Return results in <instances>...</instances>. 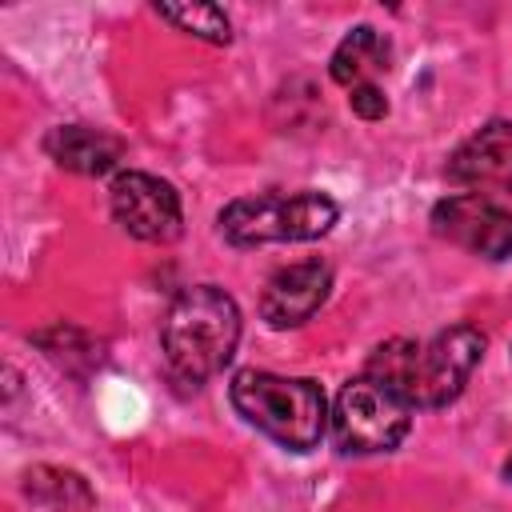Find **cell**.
<instances>
[{
    "label": "cell",
    "instance_id": "cell-14",
    "mask_svg": "<svg viewBox=\"0 0 512 512\" xmlns=\"http://www.w3.org/2000/svg\"><path fill=\"white\" fill-rule=\"evenodd\" d=\"M348 108H352L360 120H384V116H388V100H384V92L376 88V80L348 88Z\"/></svg>",
    "mask_w": 512,
    "mask_h": 512
},
{
    "label": "cell",
    "instance_id": "cell-13",
    "mask_svg": "<svg viewBox=\"0 0 512 512\" xmlns=\"http://www.w3.org/2000/svg\"><path fill=\"white\" fill-rule=\"evenodd\" d=\"M156 16L168 20L176 32H188L208 44H228L232 40V20L220 4H156Z\"/></svg>",
    "mask_w": 512,
    "mask_h": 512
},
{
    "label": "cell",
    "instance_id": "cell-7",
    "mask_svg": "<svg viewBox=\"0 0 512 512\" xmlns=\"http://www.w3.org/2000/svg\"><path fill=\"white\" fill-rule=\"evenodd\" d=\"M432 232L472 256H484V260L512 256V212L476 192L444 196L432 208Z\"/></svg>",
    "mask_w": 512,
    "mask_h": 512
},
{
    "label": "cell",
    "instance_id": "cell-5",
    "mask_svg": "<svg viewBox=\"0 0 512 512\" xmlns=\"http://www.w3.org/2000/svg\"><path fill=\"white\" fill-rule=\"evenodd\" d=\"M412 428V408L380 380L356 376L336 392L332 404V440L348 456L392 452Z\"/></svg>",
    "mask_w": 512,
    "mask_h": 512
},
{
    "label": "cell",
    "instance_id": "cell-15",
    "mask_svg": "<svg viewBox=\"0 0 512 512\" xmlns=\"http://www.w3.org/2000/svg\"><path fill=\"white\" fill-rule=\"evenodd\" d=\"M504 476H508V480H512V460H508V464H504Z\"/></svg>",
    "mask_w": 512,
    "mask_h": 512
},
{
    "label": "cell",
    "instance_id": "cell-3",
    "mask_svg": "<svg viewBox=\"0 0 512 512\" xmlns=\"http://www.w3.org/2000/svg\"><path fill=\"white\" fill-rule=\"evenodd\" d=\"M232 408L276 440L288 452H312L328 428V400L324 388L308 376H276L260 368H244L228 384Z\"/></svg>",
    "mask_w": 512,
    "mask_h": 512
},
{
    "label": "cell",
    "instance_id": "cell-8",
    "mask_svg": "<svg viewBox=\"0 0 512 512\" xmlns=\"http://www.w3.org/2000/svg\"><path fill=\"white\" fill-rule=\"evenodd\" d=\"M444 176L476 196L504 192L512 196V120H488L472 132L444 164Z\"/></svg>",
    "mask_w": 512,
    "mask_h": 512
},
{
    "label": "cell",
    "instance_id": "cell-1",
    "mask_svg": "<svg viewBox=\"0 0 512 512\" xmlns=\"http://www.w3.org/2000/svg\"><path fill=\"white\" fill-rule=\"evenodd\" d=\"M484 348L488 336L476 324H452L428 344L396 336L372 348L364 376L388 384L408 408H444L464 392Z\"/></svg>",
    "mask_w": 512,
    "mask_h": 512
},
{
    "label": "cell",
    "instance_id": "cell-11",
    "mask_svg": "<svg viewBox=\"0 0 512 512\" xmlns=\"http://www.w3.org/2000/svg\"><path fill=\"white\" fill-rule=\"evenodd\" d=\"M388 68V40L372 28V24H360V28H352L340 44H336V52H332V60H328V76L340 84V88H356V84H368L376 72H384Z\"/></svg>",
    "mask_w": 512,
    "mask_h": 512
},
{
    "label": "cell",
    "instance_id": "cell-12",
    "mask_svg": "<svg viewBox=\"0 0 512 512\" xmlns=\"http://www.w3.org/2000/svg\"><path fill=\"white\" fill-rule=\"evenodd\" d=\"M24 492L52 508V512H88L96 504L88 480L80 472H68V468H52V464H36L24 472Z\"/></svg>",
    "mask_w": 512,
    "mask_h": 512
},
{
    "label": "cell",
    "instance_id": "cell-9",
    "mask_svg": "<svg viewBox=\"0 0 512 512\" xmlns=\"http://www.w3.org/2000/svg\"><path fill=\"white\" fill-rule=\"evenodd\" d=\"M332 292V268L324 260H296L268 276L260 292V320L268 328H300Z\"/></svg>",
    "mask_w": 512,
    "mask_h": 512
},
{
    "label": "cell",
    "instance_id": "cell-4",
    "mask_svg": "<svg viewBox=\"0 0 512 512\" xmlns=\"http://www.w3.org/2000/svg\"><path fill=\"white\" fill-rule=\"evenodd\" d=\"M340 220V204L328 192L300 188V192H256L240 196L220 208L216 224L232 248L256 244H304L332 232Z\"/></svg>",
    "mask_w": 512,
    "mask_h": 512
},
{
    "label": "cell",
    "instance_id": "cell-6",
    "mask_svg": "<svg viewBox=\"0 0 512 512\" xmlns=\"http://www.w3.org/2000/svg\"><path fill=\"white\" fill-rule=\"evenodd\" d=\"M116 224L144 244H172L184 232L180 192L152 172H120L108 188Z\"/></svg>",
    "mask_w": 512,
    "mask_h": 512
},
{
    "label": "cell",
    "instance_id": "cell-2",
    "mask_svg": "<svg viewBox=\"0 0 512 512\" xmlns=\"http://www.w3.org/2000/svg\"><path fill=\"white\" fill-rule=\"evenodd\" d=\"M236 344H240V308L216 284L184 288L160 320L164 360L172 376L188 384H204L216 372H224L228 360L236 356Z\"/></svg>",
    "mask_w": 512,
    "mask_h": 512
},
{
    "label": "cell",
    "instance_id": "cell-10",
    "mask_svg": "<svg viewBox=\"0 0 512 512\" xmlns=\"http://www.w3.org/2000/svg\"><path fill=\"white\" fill-rule=\"evenodd\" d=\"M44 152L68 168V172H80V176H104L120 164L124 156V140L112 136V132H100V128H88V124H60L44 136Z\"/></svg>",
    "mask_w": 512,
    "mask_h": 512
}]
</instances>
